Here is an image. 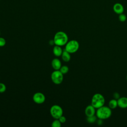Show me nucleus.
Listing matches in <instances>:
<instances>
[{"mask_svg": "<svg viewBox=\"0 0 127 127\" xmlns=\"http://www.w3.org/2000/svg\"><path fill=\"white\" fill-rule=\"evenodd\" d=\"M32 99L35 103L41 104L45 101L46 97L43 93L41 92H36L33 95Z\"/></svg>", "mask_w": 127, "mask_h": 127, "instance_id": "obj_7", "label": "nucleus"}, {"mask_svg": "<svg viewBox=\"0 0 127 127\" xmlns=\"http://www.w3.org/2000/svg\"><path fill=\"white\" fill-rule=\"evenodd\" d=\"M64 74L60 71V70H54L52 72L51 78L52 82L55 84H60L62 83L64 79Z\"/></svg>", "mask_w": 127, "mask_h": 127, "instance_id": "obj_6", "label": "nucleus"}, {"mask_svg": "<svg viewBox=\"0 0 127 127\" xmlns=\"http://www.w3.org/2000/svg\"><path fill=\"white\" fill-rule=\"evenodd\" d=\"M120 97V94L118 92H114L113 94V98L115 99L118 100L119 98Z\"/></svg>", "mask_w": 127, "mask_h": 127, "instance_id": "obj_22", "label": "nucleus"}, {"mask_svg": "<svg viewBox=\"0 0 127 127\" xmlns=\"http://www.w3.org/2000/svg\"><path fill=\"white\" fill-rule=\"evenodd\" d=\"M62 123L60 122L59 119H55L52 123L51 126L52 127H60Z\"/></svg>", "mask_w": 127, "mask_h": 127, "instance_id": "obj_16", "label": "nucleus"}, {"mask_svg": "<svg viewBox=\"0 0 127 127\" xmlns=\"http://www.w3.org/2000/svg\"><path fill=\"white\" fill-rule=\"evenodd\" d=\"M51 65L54 70H59L62 66V63L59 59L54 58L52 61Z\"/></svg>", "mask_w": 127, "mask_h": 127, "instance_id": "obj_11", "label": "nucleus"}, {"mask_svg": "<svg viewBox=\"0 0 127 127\" xmlns=\"http://www.w3.org/2000/svg\"><path fill=\"white\" fill-rule=\"evenodd\" d=\"M113 9L114 11L118 14L123 13L124 11V6L121 3H119V2L116 3L114 4Z\"/></svg>", "mask_w": 127, "mask_h": 127, "instance_id": "obj_9", "label": "nucleus"}, {"mask_svg": "<svg viewBox=\"0 0 127 127\" xmlns=\"http://www.w3.org/2000/svg\"><path fill=\"white\" fill-rule=\"evenodd\" d=\"M117 100L113 99L109 101L108 103V107L111 109H114L118 107Z\"/></svg>", "mask_w": 127, "mask_h": 127, "instance_id": "obj_14", "label": "nucleus"}, {"mask_svg": "<svg viewBox=\"0 0 127 127\" xmlns=\"http://www.w3.org/2000/svg\"><path fill=\"white\" fill-rule=\"evenodd\" d=\"M50 112L51 116L55 119H58L61 116L63 115V110L58 105H53L50 108Z\"/></svg>", "mask_w": 127, "mask_h": 127, "instance_id": "obj_5", "label": "nucleus"}, {"mask_svg": "<svg viewBox=\"0 0 127 127\" xmlns=\"http://www.w3.org/2000/svg\"><path fill=\"white\" fill-rule=\"evenodd\" d=\"M68 38L67 35L63 31L57 32L55 34L53 39L55 45L61 47L65 45L68 42Z\"/></svg>", "mask_w": 127, "mask_h": 127, "instance_id": "obj_1", "label": "nucleus"}, {"mask_svg": "<svg viewBox=\"0 0 127 127\" xmlns=\"http://www.w3.org/2000/svg\"><path fill=\"white\" fill-rule=\"evenodd\" d=\"M63 50L61 47V46L55 45L53 49V53L54 55L57 57L61 56L63 53Z\"/></svg>", "mask_w": 127, "mask_h": 127, "instance_id": "obj_12", "label": "nucleus"}, {"mask_svg": "<svg viewBox=\"0 0 127 127\" xmlns=\"http://www.w3.org/2000/svg\"><path fill=\"white\" fill-rule=\"evenodd\" d=\"M118 106L120 108L126 109L127 108V97H120L118 100Z\"/></svg>", "mask_w": 127, "mask_h": 127, "instance_id": "obj_10", "label": "nucleus"}, {"mask_svg": "<svg viewBox=\"0 0 127 127\" xmlns=\"http://www.w3.org/2000/svg\"><path fill=\"white\" fill-rule=\"evenodd\" d=\"M62 59L63 61L64 62H68L70 60L71 56L70 54L66 51L65 50H64L63 52V53L61 55Z\"/></svg>", "mask_w": 127, "mask_h": 127, "instance_id": "obj_13", "label": "nucleus"}, {"mask_svg": "<svg viewBox=\"0 0 127 127\" xmlns=\"http://www.w3.org/2000/svg\"><path fill=\"white\" fill-rule=\"evenodd\" d=\"M6 44V40L3 38L0 37V47H3Z\"/></svg>", "mask_w": 127, "mask_h": 127, "instance_id": "obj_20", "label": "nucleus"}, {"mask_svg": "<svg viewBox=\"0 0 127 127\" xmlns=\"http://www.w3.org/2000/svg\"><path fill=\"white\" fill-rule=\"evenodd\" d=\"M105 102V100L103 95L100 93H96L92 97L91 104L97 109L104 106Z\"/></svg>", "mask_w": 127, "mask_h": 127, "instance_id": "obj_3", "label": "nucleus"}, {"mask_svg": "<svg viewBox=\"0 0 127 127\" xmlns=\"http://www.w3.org/2000/svg\"><path fill=\"white\" fill-rule=\"evenodd\" d=\"M59 70L63 74H64L67 73L68 72L69 68L67 65H62V66L61 67V68Z\"/></svg>", "mask_w": 127, "mask_h": 127, "instance_id": "obj_17", "label": "nucleus"}, {"mask_svg": "<svg viewBox=\"0 0 127 127\" xmlns=\"http://www.w3.org/2000/svg\"><path fill=\"white\" fill-rule=\"evenodd\" d=\"M97 124H98V125H99V126L102 125V123H103V120L98 119V120H97Z\"/></svg>", "mask_w": 127, "mask_h": 127, "instance_id": "obj_23", "label": "nucleus"}, {"mask_svg": "<svg viewBox=\"0 0 127 127\" xmlns=\"http://www.w3.org/2000/svg\"><path fill=\"white\" fill-rule=\"evenodd\" d=\"M112 109L109 107L103 106L96 111V116L98 119L105 120L109 118L112 115Z\"/></svg>", "mask_w": 127, "mask_h": 127, "instance_id": "obj_2", "label": "nucleus"}, {"mask_svg": "<svg viewBox=\"0 0 127 127\" xmlns=\"http://www.w3.org/2000/svg\"><path fill=\"white\" fill-rule=\"evenodd\" d=\"M97 117L95 115H93L92 116L87 117L86 121L88 123H89L90 124H93L97 121Z\"/></svg>", "mask_w": 127, "mask_h": 127, "instance_id": "obj_15", "label": "nucleus"}, {"mask_svg": "<svg viewBox=\"0 0 127 127\" xmlns=\"http://www.w3.org/2000/svg\"><path fill=\"white\" fill-rule=\"evenodd\" d=\"M96 109L91 104L88 105L85 109V114L86 117L92 116L96 114Z\"/></svg>", "mask_w": 127, "mask_h": 127, "instance_id": "obj_8", "label": "nucleus"}, {"mask_svg": "<svg viewBox=\"0 0 127 127\" xmlns=\"http://www.w3.org/2000/svg\"><path fill=\"white\" fill-rule=\"evenodd\" d=\"M6 87L5 85L1 82H0V93H2L6 91Z\"/></svg>", "mask_w": 127, "mask_h": 127, "instance_id": "obj_19", "label": "nucleus"}, {"mask_svg": "<svg viewBox=\"0 0 127 127\" xmlns=\"http://www.w3.org/2000/svg\"><path fill=\"white\" fill-rule=\"evenodd\" d=\"M119 15V20L121 22H125L126 20L127 16H126V15L125 14H124L123 13L120 14Z\"/></svg>", "mask_w": 127, "mask_h": 127, "instance_id": "obj_18", "label": "nucleus"}, {"mask_svg": "<svg viewBox=\"0 0 127 127\" xmlns=\"http://www.w3.org/2000/svg\"><path fill=\"white\" fill-rule=\"evenodd\" d=\"M126 79H127V76H126Z\"/></svg>", "mask_w": 127, "mask_h": 127, "instance_id": "obj_24", "label": "nucleus"}, {"mask_svg": "<svg viewBox=\"0 0 127 127\" xmlns=\"http://www.w3.org/2000/svg\"><path fill=\"white\" fill-rule=\"evenodd\" d=\"M58 119L59 120V121H60V122H61L62 124L66 122V118H65L64 116H63V115H62V116H61Z\"/></svg>", "mask_w": 127, "mask_h": 127, "instance_id": "obj_21", "label": "nucleus"}, {"mask_svg": "<svg viewBox=\"0 0 127 127\" xmlns=\"http://www.w3.org/2000/svg\"><path fill=\"white\" fill-rule=\"evenodd\" d=\"M79 48L78 42L75 40H71L68 41L65 45V49L70 54H73L76 52Z\"/></svg>", "mask_w": 127, "mask_h": 127, "instance_id": "obj_4", "label": "nucleus"}, {"mask_svg": "<svg viewBox=\"0 0 127 127\" xmlns=\"http://www.w3.org/2000/svg\"></svg>", "mask_w": 127, "mask_h": 127, "instance_id": "obj_25", "label": "nucleus"}]
</instances>
